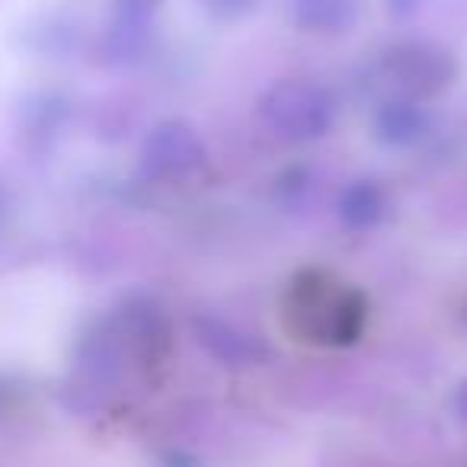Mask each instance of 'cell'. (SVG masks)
I'll return each instance as SVG.
<instances>
[{"mask_svg":"<svg viewBox=\"0 0 467 467\" xmlns=\"http://www.w3.org/2000/svg\"><path fill=\"white\" fill-rule=\"evenodd\" d=\"M282 330L305 346L343 349L358 343L368 324V298L362 288L333 275L330 269L307 266L288 279L282 292Z\"/></svg>","mask_w":467,"mask_h":467,"instance_id":"obj_1","label":"cell"},{"mask_svg":"<svg viewBox=\"0 0 467 467\" xmlns=\"http://www.w3.org/2000/svg\"><path fill=\"white\" fill-rule=\"evenodd\" d=\"M260 112L269 129L279 131L288 141H314L330 131L337 103L327 87L305 78H288L263 93Z\"/></svg>","mask_w":467,"mask_h":467,"instance_id":"obj_2","label":"cell"},{"mask_svg":"<svg viewBox=\"0 0 467 467\" xmlns=\"http://www.w3.org/2000/svg\"><path fill=\"white\" fill-rule=\"evenodd\" d=\"M381 78L390 93L413 103H429L441 97L458 78V65L448 48L426 39L397 42L381 58Z\"/></svg>","mask_w":467,"mask_h":467,"instance_id":"obj_3","label":"cell"},{"mask_svg":"<svg viewBox=\"0 0 467 467\" xmlns=\"http://www.w3.org/2000/svg\"><path fill=\"white\" fill-rule=\"evenodd\" d=\"M119 346L125 352V362L135 365L141 375L157 378L173 352V327L163 307L148 295H131L129 301L116 307L109 317Z\"/></svg>","mask_w":467,"mask_h":467,"instance_id":"obj_4","label":"cell"},{"mask_svg":"<svg viewBox=\"0 0 467 467\" xmlns=\"http://www.w3.org/2000/svg\"><path fill=\"white\" fill-rule=\"evenodd\" d=\"M205 163L199 131L182 119L157 122L141 144V170L150 180H182Z\"/></svg>","mask_w":467,"mask_h":467,"instance_id":"obj_5","label":"cell"},{"mask_svg":"<svg viewBox=\"0 0 467 467\" xmlns=\"http://www.w3.org/2000/svg\"><path fill=\"white\" fill-rule=\"evenodd\" d=\"M192 330L202 349L212 358H218L221 365H227V368H254V365H260L263 358L269 356L266 346H263L254 333L234 327L231 320H224V317H214V314L195 317Z\"/></svg>","mask_w":467,"mask_h":467,"instance_id":"obj_6","label":"cell"},{"mask_svg":"<svg viewBox=\"0 0 467 467\" xmlns=\"http://www.w3.org/2000/svg\"><path fill=\"white\" fill-rule=\"evenodd\" d=\"M375 131L390 148H410V144H416L429 131V112L422 103L390 97L375 112Z\"/></svg>","mask_w":467,"mask_h":467,"instance_id":"obj_7","label":"cell"},{"mask_svg":"<svg viewBox=\"0 0 467 467\" xmlns=\"http://www.w3.org/2000/svg\"><path fill=\"white\" fill-rule=\"evenodd\" d=\"M362 14V0H292V20L305 33H349Z\"/></svg>","mask_w":467,"mask_h":467,"instance_id":"obj_8","label":"cell"},{"mask_svg":"<svg viewBox=\"0 0 467 467\" xmlns=\"http://www.w3.org/2000/svg\"><path fill=\"white\" fill-rule=\"evenodd\" d=\"M337 208H339V221H343L349 231H368L384 214V192L378 182L356 180L339 192Z\"/></svg>","mask_w":467,"mask_h":467,"instance_id":"obj_9","label":"cell"},{"mask_svg":"<svg viewBox=\"0 0 467 467\" xmlns=\"http://www.w3.org/2000/svg\"><path fill=\"white\" fill-rule=\"evenodd\" d=\"M150 48V26L148 16H131L119 14V20L106 33V55L116 65H131V61L144 58Z\"/></svg>","mask_w":467,"mask_h":467,"instance_id":"obj_10","label":"cell"},{"mask_svg":"<svg viewBox=\"0 0 467 467\" xmlns=\"http://www.w3.org/2000/svg\"><path fill=\"white\" fill-rule=\"evenodd\" d=\"M199 4L214 20H241V16L254 14L260 0H199Z\"/></svg>","mask_w":467,"mask_h":467,"instance_id":"obj_11","label":"cell"},{"mask_svg":"<svg viewBox=\"0 0 467 467\" xmlns=\"http://www.w3.org/2000/svg\"><path fill=\"white\" fill-rule=\"evenodd\" d=\"M119 14H131V16H150L157 7H161V0H116Z\"/></svg>","mask_w":467,"mask_h":467,"instance_id":"obj_12","label":"cell"},{"mask_svg":"<svg viewBox=\"0 0 467 467\" xmlns=\"http://www.w3.org/2000/svg\"><path fill=\"white\" fill-rule=\"evenodd\" d=\"M388 7H390V14H394V16H407V14H413V10L420 7V0H388Z\"/></svg>","mask_w":467,"mask_h":467,"instance_id":"obj_13","label":"cell"},{"mask_svg":"<svg viewBox=\"0 0 467 467\" xmlns=\"http://www.w3.org/2000/svg\"><path fill=\"white\" fill-rule=\"evenodd\" d=\"M454 410H458V416L467 422V381L458 388V394H454Z\"/></svg>","mask_w":467,"mask_h":467,"instance_id":"obj_14","label":"cell"},{"mask_svg":"<svg viewBox=\"0 0 467 467\" xmlns=\"http://www.w3.org/2000/svg\"><path fill=\"white\" fill-rule=\"evenodd\" d=\"M10 202H14V199H10V189H7V182L0 180V221L7 218V212H10Z\"/></svg>","mask_w":467,"mask_h":467,"instance_id":"obj_15","label":"cell"}]
</instances>
